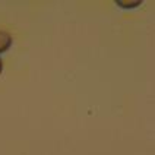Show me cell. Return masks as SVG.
I'll list each match as a JSON object with an SVG mask.
<instances>
[{
	"label": "cell",
	"mask_w": 155,
	"mask_h": 155,
	"mask_svg": "<svg viewBox=\"0 0 155 155\" xmlns=\"http://www.w3.org/2000/svg\"><path fill=\"white\" fill-rule=\"evenodd\" d=\"M12 45V37L6 31H0V54L10 48Z\"/></svg>",
	"instance_id": "obj_1"
},
{
	"label": "cell",
	"mask_w": 155,
	"mask_h": 155,
	"mask_svg": "<svg viewBox=\"0 0 155 155\" xmlns=\"http://www.w3.org/2000/svg\"><path fill=\"white\" fill-rule=\"evenodd\" d=\"M116 3L119 6H121V8H136V6L140 5V0H133V2H121V0H119Z\"/></svg>",
	"instance_id": "obj_2"
},
{
	"label": "cell",
	"mask_w": 155,
	"mask_h": 155,
	"mask_svg": "<svg viewBox=\"0 0 155 155\" xmlns=\"http://www.w3.org/2000/svg\"><path fill=\"white\" fill-rule=\"evenodd\" d=\"M2 72H3V61L0 59V75H2Z\"/></svg>",
	"instance_id": "obj_3"
}]
</instances>
